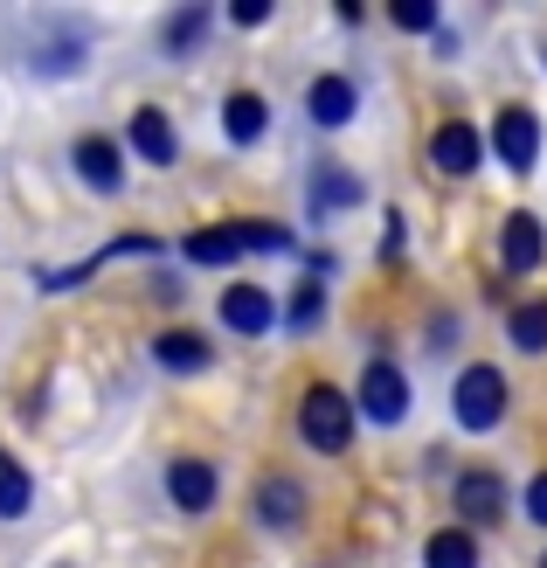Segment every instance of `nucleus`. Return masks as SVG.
<instances>
[{
    "instance_id": "1",
    "label": "nucleus",
    "mask_w": 547,
    "mask_h": 568,
    "mask_svg": "<svg viewBox=\"0 0 547 568\" xmlns=\"http://www.w3.org/2000/svg\"><path fill=\"white\" fill-rule=\"evenodd\" d=\"M354 395L340 388V382H312L305 388V403H298V437L312 450H326V458H340V450L354 444Z\"/></svg>"
},
{
    "instance_id": "2",
    "label": "nucleus",
    "mask_w": 547,
    "mask_h": 568,
    "mask_svg": "<svg viewBox=\"0 0 547 568\" xmlns=\"http://www.w3.org/2000/svg\"><path fill=\"white\" fill-rule=\"evenodd\" d=\"M450 409H457L465 430H493V423H506V375L485 367V361H472L465 375H457V388H450Z\"/></svg>"
},
{
    "instance_id": "3",
    "label": "nucleus",
    "mask_w": 547,
    "mask_h": 568,
    "mask_svg": "<svg viewBox=\"0 0 547 568\" xmlns=\"http://www.w3.org/2000/svg\"><path fill=\"white\" fill-rule=\"evenodd\" d=\"M450 499H457V514H465V527H499L506 520V478L493 465H465Z\"/></svg>"
},
{
    "instance_id": "4",
    "label": "nucleus",
    "mask_w": 547,
    "mask_h": 568,
    "mask_svg": "<svg viewBox=\"0 0 547 568\" xmlns=\"http://www.w3.org/2000/svg\"><path fill=\"white\" fill-rule=\"evenodd\" d=\"M361 416L382 423V430H395V423L409 416V375H402L395 361H367V375H361Z\"/></svg>"
},
{
    "instance_id": "5",
    "label": "nucleus",
    "mask_w": 547,
    "mask_h": 568,
    "mask_svg": "<svg viewBox=\"0 0 547 568\" xmlns=\"http://www.w3.org/2000/svg\"><path fill=\"white\" fill-rule=\"evenodd\" d=\"M493 153L506 174H534V160H540V119L527 104H506L499 119H493Z\"/></svg>"
},
{
    "instance_id": "6",
    "label": "nucleus",
    "mask_w": 547,
    "mask_h": 568,
    "mask_svg": "<svg viewBox=\"0 0 547 568\" xmlns=\"http://www.w3.org/2000/svg\"><path fill=\"white\" fill-rule=\"evenodd\" d=\"M70 166L83 174V187H98V194L125 187V153H119V139H104V132H83L70 146Z\"/></svg>"
},
{
    "instance_id": "7",
    "label": "nucleus",
    "mask_w": 547,
    "mask_h": 568,
    "mask_svg": "<svg viewBox=\"0 0 547 568\" xmlns=\"http://www.w3.org/2000/svg\"><path fill=\"white\" fill-rule=\"evenodd\" d=\"M478 160H485V139L465 119H444L437 132H429V166H437V174L465 181V174H478Z\"/></svg>"
},
{
    "instance_id": "8",
    "label": "nucleus",
    "mask_w": 547,
    "mask_h": 568,
    "mask_svg": "<svg viewBox=\"0 0 547 568\" xmlns=\"http://www.w3.org/2000/svg\"><path fill=\"white\" fill-rule=\"evenodd\" d=\"M540 257H547V230H540V215L513 209V215L499 222V264H506L513 277H527V271H540Z\"/></svg>"
},
{
    "instance_id": "9",
    "label": "nucleus",
    "mask_w": 547,
    "mask_h": 568,
    "mask_svg": "<svg viewBox=\"0 0 547 568\" xmlns=\"http://www.w3.org/2000/svg\"><path fill=\"white\" fill-rule=\"evenodd\" d=\"M215 312H222V326H229V333H250V339L277 326V298L264 292V284H229Z\"/></svg>"
},
{
    "instance_id": "10",
    "label": "nucleus",
    "mask_w": 547,
    "mask_h": 568,
    "mask_svg": "<svg viewBox=\"0 0 547 568\" xmlns=\"http://www.w3.org/2000/svg\"><path fill=\"white\" fill-rule=\"evenodd\" d=\"M166 499H174L181 514H209V506H215V465L174 458V465H166Z\"/></svg>"
},
{
    "instance_id": "11",
    "label": "nucleus",
    "mask_w": 547,
    "mask_h": 568,
    "mask_svg": "<svg viewBox=\"0 0 547 568\" xmlns=\"http://www.w3.org/2000/svg\"><path fill=\"white\" fill-rule=\"evenodd\" d=\"M132 153H139V160H153V166H174L181 139H174V125H166V111H160V104H139V111H132Z\"/></svg>"
},
{
    "instance_id": "12",
    "label": "nucleus",
    "mask_w": 547,
    "mask_h": 568,
    "mask_svg": "<svg viewBox=\"0 0 547 568\" xmlns=\"http://www.w3.org/2000/svg\"><path fill=\"white\" fill-rule=\"evenodd\" d=\"M305 111H312V125H347L354 119V111H361V91H354V83L347 77H320V83H312V91H305Z\"/></svg>"
},
{
    "instance_id": "13",
    "label": "nucleus",
    "mask_w": 547,
    "mask_h": 568,
    "mask_svg": "<svg viewBox=\"0 0 547 568\" xmlns=\"http://www.w3.org/2000/svg\"><path fill=\"white\" fill-rule=\"evenodd\" d=\"M256 520L264 527H298L305 520V493H298V478H264V486H256Z\"/></svg>"
},
{
    "instance_id": "14",
    "label": "nucleus",
    "mask_w": 547,
    "mask_h": 568,
    "mask_svg": "<svg viewBox=\"0 0 547 568\" xmlns=\"http://www.w3.org/2000/svg\"><path fill=\"white\" fill-rule=\"evenodd\" d=\"M264 125H271V104L256 98V91H229V98H222V132L236 139V146H256V139H264Z\"/></svg>"
},
{
    "instance_id": "15",
    "label": "nucleus",
    "mask_w": 547,
    "mask_h": 568,
    "mask_svg": "<svg viewBox=\"0 0 547 568\" xmlns=\"http://www.w3.org/2000/svg\"><path fill=\"white\" fill-rule=\"evenodd\" d=\"M423 568H478V541L472 527H437L423 548Z\"/></svg>"
},
{
    "instance_id": "16",
    "label": "nucleus",
    "mask_w": 547,
    "mask_h": 568,
    "mask_svg": "<svg viewBox=\"0 0 547 568\" xmlns=\"http://www.w3.org/2000/svg\"><path fill=\"white\" fill-rule=\"evenodd\" d=\"M181 257H188V264H236V257H243L236 222H222V230H194V236L181 243Z\"/></svg>"
},
{
    "instance_id": "17",
    "label": "nucleus",
    "mask_w": 547,
    "mask_h": 568,
    "mask_svg": "<svg viewBox=\"0 0 547 568\" xmlns=\"http://www.w3.org/2000/svg\"><path fill=\"white\" fill-rule=\"evenodd\" d=\"M153 361L174 367V375H201L215 354H209V339H194V333H160V339H153Z\"/></svg>"
},
{
    "instance_id": "18",
    "label": "nucleus",
    "mask_w": 547,
    "mask_h": 568,
    "mask_svg": "<svg viewBox=\"0 0 547 568\" xmlns=\"http://www.w3.org/2000/svg\"><path fill=\"white\" fill-rule=\"evenodd\" d=\"M361 202V181L340 174V166H320L312 174V215H333V209H354Z\"/></svg>"
},
{
    "instance_id": "19",
    "label": "nucleus",
    "mask_w": 547,
    "mask_h": 568,
    "mask_svg": "<svg viewBox=\"0 0 547 568\" xmlns=\"http://www.w3.org/2000/svg\"><path fill=\"white\" fill-rule=\"evenodd\" d=\"M28 506H36V478H28L8 450H0V520H21Z\"/></svg>"
},
{
    "instance_id": "20",
    "label": "nucleus",
    "mask_w": 547,
    "mask_h": 568,
    "mask_svg": "<svg viewBox=\"0 0 547 568\" xmlns=\"http://www.w3.org/2000/svg\"><path fill=\"white\" fill-rule=\"evenodd\" d=\"M209 8H181V14H166V28H160V42H166V55H188L201 36H209Z\"/></svg>"
},
{
    "instance_id": "21",
    "label": "nucleus",
    "mask_w": 547,
    "mask_h": 568,
    "mask_svg": "<svg viewBox=\"0 0 547 568\" xmlns=\"http://www.w3.org/2000/svg\"><path fill=\"white\" fill-rule=\"evenodd\" d=\"M513 347H520V354H547V298L513 305Z\"/></svg>"
},
{
    "instance_id": "22",
    "label": "nucleus",
    "mask_w": 547,
    "mask_h": 568,
    "mask_svg": "<svg viewBox=\"0 0 547 568\" xmlns=\"http://www.w3.org/2000/svg\"><path fill=\"white\" fill-rule=\"evenodd\" d=\"M236 236H243V250H264V257H292V230H277V222H236Z\"/></svg>"
},
{
    "instance_id": "23",
    "label": "nucleus",
    "mask_w": 547,
    "mask_h": 568,
    "mask_svg": "<svg viewBox=\"0 0 547 568\" xmlns=\"http://www.w3.org/2000/svg\"><path fill=\"white\" fill-rule=\"evenodd\" d=\"M320 312H326V298H320V277H305V284H298V298H292V312H284V326H292V333H305V326H320Z\"/></svg>"
},
{
    "instance_id": "24",
    "label": "nucleus",
    "mask_w": 547,
    "mask_h": 568,
    "mask_svg": "<svg viewBox=\"0 0 547 568\" xmlns=\"http://www.w3.org/2000/svg\"><path fill=\"white\" fill-rule=\"evenodd\" d=\"M395 28H409V36H437V8H429V0H402Z\"/></svg>"
},
{
    "instance_id": "25",
    "label": "nucleus",
    "mask_w": 547,
    "mask_h": 568,
    "mask_svg": "<svg viewBox=\"0 0 547 568\" xmlns=\"http://www.w3.org/2000/svg\"><path fill=\"white\" fill-rule=\"evenodd\" d=\"M527 520H534V527H547V471L527 486Z\"/></svg>"
},
{
    "instance_id": "26",
    "label": "nucleus",
    "mask_w": 547,
    "mask_h": 568,
    "mask_svg": "<svg viewBox=\"0 0 547 568\" xmlns=\"http://www.w3.org/2000/svg\"><path fill=\"white\" fill-rule=\"evenodd\" d=\"M402 250H409V230H402V215H395V222H388V236H382V264H395Z\"/></svg>"
},
{
    "instance_id": "27",
    "label": "nucleus",
    "mask_w": 547,
    "mask_h": 568,
    "mask_svg": "<svg viewBox=\"0 0 547 568\" xmlns=\"http://www.w3.org/2000/svg\"><path fill=\"white\" fill-rule=\"evenodd\" d=\"M236 21H243V28H256V21H271V0H243V8H236Z\"/></svg>"
},
{
    "instance_id": "28",
    "label": "nucleus",
    "mask_w": 547,
    "mask_h": 568,
    "mask_svg": "<svg viewBox=\"0 0 547 568\" xmlns=\"http://www.w3.org/2000/svg\"><path fill=\"white\" fill-rule=\"evenodd\" d=\"M457 339V320H429V347H450Z\"/></svg>"
},
{
    "instance_id": "29",
    "label": "nucleus",
    "mask_w": 547,
    "mask_h": 568,
    "mask_svg": "<svg viewBox=\"0 0 547 568\" xmlns=\"http://www.w3.org/2000/svg\"><path fill=\"white\" fill-rule=\"evenodd\" d=\"M540 568H547V555H540Z\"/></svg>"
}]
</instances>
